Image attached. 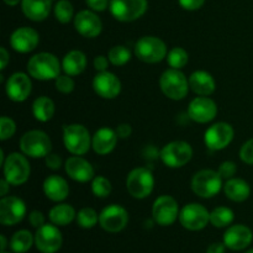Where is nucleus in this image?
<instances>
[{
    "label": "nucleus",
    "instance_id": "obj_1",
    "mask_svg": "<svg viewBox=\"0 0 253 253\" xmlns=\"http://www.w3.org/2000/svg\"><path fill=\"white\" fill-rule=\"evenodd\" d=\"M27 72L35 79L49 81V79H56L59 76L61 66L54 54L41 52L30 58L27 63Z\"/></svg>",
    "mask_w": 253,
    "mask_h": 253
},
{
    "label": "nucleus",
    "instance_id": "obj_2",
    "mask_svg": "<svg viewBox=\"0 0 253 253\" xmlns=\"http://www.w3.org/2000/svg\"><path fill=\"white\" fill-rule=\"evenodd\" d=\"M63 143L67 151L74 156H83L91 146V137L85 126L71 124L63 126Z\"/></svg>",
    "mask_w": 253,
    "mask_h": 253
},
{
    "label": "nucleus",
    "instance_id": "obj_3",
    "mask_svg": "<svg viewBox=\"0 0 253 253\" xmlns=\"http://www.w3.org/2000/svg\"><path fill=\"white\" fill-rule=\"evenodd\" d=\"M160 85L163 94L172 100H182L189 91V81L179 69H167L161 76Z\"/></svg>",
    "mask_w": 253,
    "mask_h": 253
},
{
    "label": "nucleus",
    "instance_id": "obj_4",
    "mask_svg": "<svg viewBox=\"0 0 253 253\" xmlns=\"http://www.w3.org/2000/svg\"><path fill=\"white\" fill-rule=\"evenodd\" d=\"M155 178L148 168H135L126 179V188L136 199H145L153 192Z\"/></svg>",
    "mask_w": 253,
    "mask_h": 253
},
{
    "label": "nucleus",
    "instance_id": "obj_5",
    "mask_svg": "<svg viewBox=\"0 0 253 253\" xmlns=\"http://www.w3.org/2000/svg\"><path fill=\"white\" fill-rule=\"evenodd\" d=\"M222 178L219 172L211 169H203L195 173L192 179L193 192L200 198H212L221 190Z\"/></svg>",
    "mask_w": 253,
    "mask_h": 253
},
{
    "label": "nucleus",
    "instance_id": "obj_6",
    "mask_svg": "<svg viewBox=\"0 0 253 253\" xmlns=\"http://www.w3.org/2000/svg\"><path fill=\"white\" fill-rule=\"evenodd\" d=\"M135 54L146 63H157L167 57V46L158 37L143 36L136 42Z\"/></svg>",
    "mask_w": 253,
    "mask_h": 253
},
{
    "label": "nucleus",
    "instance_id": "obj_7",
    "mask_svg": "<svg viewBox=\"0 0 253 253\" xmlns=\"http://www.w3.org/2000/svg\"><path fill=\"white\" fill-rule=\"evenodd\" d=\"M4 177L11 185H21L27 182L31 173L29 161L21 153H10L2 165Z\"/></svg>",
    "mask_w": 253,
    "mask_h": 253
},
{
    "label": "nucleus",
    "instance_id": "obj_8",
    "mask_svg": "<svg viewBox=\"0 0 253 253\" xmlns=\"http://www.w3.org/2000/svg\"><path fill=\"white\" fill-rule=\"evenodd\" d=\"M20 148L24 155L32 158L46 157L52 148V143L46 132L32 130L25 133L20 140Z\"/></svg>",
    "mask_w": 253,
    "mask_h": 253
},
{
    "label": "nucleus",
    "instance_id": "obj_9",
    "mask_svg": "<svg viewBox=\"0 0 253 253\" xmlns=\"http://www.w3.org/2000/svg\"><path fill=\"white\" fill-rule=\"evenodd\" d=\"M160 156L167 167L180 168L192 160L193 148L185 141H173L162 148Z\"/></svg>",
    "mask_w": 253,
    "mask_h": 253
},
{
    "label": "nucleus",
    "instance_id": "obj_10",
    "mask_svg": "<svg viewBox=\"0 0 253 253\" xmlns=\"http://www.w3.org/2000/svg\"><path fill=\"white\" fill-rule=\"evenodd\" d=\"M147 0H110V11L116 20L131 22L140 19L147 10Z\"/></svg>",
    "mask_w": 253,
    "mask_h": 253
},
{
    "label": "nucleus",
    "instance_id": "obj_11",
    "mask_svg": "<svg viewBox=\"0 0 253 253\" xmlns=\"http://www.w3.org/2000/svg\"><path fill=\"white\" fill-rule=\"evenodd\" d=\"M179 221L184 229L189 231H199L210 222V212L203 205L192 203L185 205L179 212Z\"/></svg>",
    "mask_w": 253,
    "mask_h": 253
},
{
    "label": "nucleus",
    "instance_id": "obj_12",
    "mask_svg": "<svg viewBox=\"0 0 253 253\" xmlns=\"http://www.w3.org/2000/svg\"><path fill=\"white\" fill-rule=\"evenodd\" d=\"M235 131L230 124L217 123L210 126L204 135L205 145L212 151L224 150L234 140Z\"/></svg>",
    "mask_w": 253,
    "mask_h": 253
},
{
    "label": "nucleus",
    "instance_id": "obj_13",
    "mask_svg": "<svg viewBox=\"0 0 253 253\" xmlns=\"http://www.w3.org/2000/svg\"><path fill=\"white\" fill-rule=\"evenodd\" d=\"M179 215V208L174 198L169 195H162L157 198L152 208V216L161 226H169L177 220Z\"/></svg>",
    "mask_w": 253,
    "mask_h": 253
},
{
    "label": "nucleus",
    "instance_id": "obj_14",
    "mask_svg": "<svg viewBox=\"0 0 253 253\" xmlns=\"http://www.w3.org/2000/svg\"><path fill=\"white\" fill-rule=\"evenodd\" d=\"M128 222V214L120 205H109L99 215V224L108 232H120Z\"/></svg>",
    "mask_w": 253,
    "mask_h": 253
},
{
    "label": "nucleus",
    "instance_id": "obj_15",
    "mask_svg": "<svg viewBox=\"0 0 253 253\" xmlns=\"http://www.w3.org/2000/svg\"><path fill=\"white\" fill-rule=\"evenodd\" d=\"M26 215V205L20 198L2 197L0 200V222L5 226L16 225Z\"/></svg>",
    "mask_w": 253,
    "mask_h": 253
},
{
    "label": "nucleus",
    "instance_id": "obj_16",
    "mask_svg": "<svg viewBox=\"0 0 253 253\" xmlns=\"http://www.w3.org/2000/svg\"><path fill=\"white\" fill-rule=\"evenodd\" d=\"M62 234L58 229L53 225H46L37 229L35 235V245L37 250L42 253H56L61 249Z\"/></svg>",
    "mask_w": 253,
    "mask_h": 253
},
{
    "label": "nucleus",
    "instance_id": "obj_17",
    "mask_svg": "<svg viewBox=\"0 0 253 253\" xmlns=\"http://www.w3.org/2000/svg\"><path fill=\"white\" fill-rule=\"evenodd\" d=\"M217 114V106L212 99L208 96H198L193 99L188 108V115L193 121L207 124L214 120Z\"/></svg>",
    "mask_w": 253,
    "mask_h": 253
},
{
    "label": "nucleus",
    "instance_id": "obj_18",
    "mask_svg": "<svg viewBox=\"0 0 253 253\" xmlns=\"http://www.w3.org/2000/svg\"><path fill=\"white\" fill-rule=\"evenodd\" d=\"M93 88L99 96L104 99H114L120 94L121 82L111 72H99L93 81Z\"/></svg>",
    "mask_w": 253,
    "mask_h": 253
},
{
    "label": "nucleus",
    "instance_id": "obj_19",
    "mask_svg": "<svg viewBox=\"0 0 253 253\" xmlns=\"http://www.w3.org/2000/svg\"><path fill=\"white\" fill-rule=\"evenodd\" d=\"M5 89H6L7 96L12 101H17V103L19 101H24L31 94V79H30V77L27 74L17 72V73H14L11 77H9V79L6 81Z\"/></svg>",
    "mask_w": 253,
    "mask_h": 253
},
{
    "label": "nucleus",
    "instance_id": "obj_20",
    "mask_svg": "<svg viewBox=\"0 0 253 253\" xmlns=\"http://www.w3.org/2000/svg\"><path fill=\"white\" fill-rule=\"evenodd\" d=\"M253 234L251 229L245 225H234L224 234V244L231 251H241L251 245Z\"/></svg>",
    "mask_w": 253,
    "mask_h": 253
},
{
    "label": "nucleus",
    "instance_id": "obj_21",
    "mask_svg": "<svg viewBox=\"0 0 253 253\" xmlns=\"http://www.w3.org/2000/svg\"><path fill=\"white\" fill-rule=\"evenodd\" d=\"M74 27L84 37L94 39L99 36L103 30V24L98 15L89 10H82L74 17Z\"/></svg>",
    "mask_w": 253,
    "mask_h": 253
},
{
    "label": "nucleus",
    "instance_id": "obj_22",
    "mask_svg": "<svg viewBox=\"0 0 253 253\" xmlns=\"http://www.w3.org/2000/svg\"><path fill=\"white\" fill-rule=\"evenodd\" d=\"M40 41V36L36 30L31 27H20L12 32L10 37V44L12 48L20 53H27L34 51Z\"/></svg>",
    "mask_w": 253,
    "mask_h": 253
},
{
    "label": "nucleus",
    "instance_id": "obj_23",
    "mask_svg": "<svg viewBox=\"0 0 253 253\" xmlns=\"http://www.w3.org/2000/svg\"><path fill=\"white\" fill-rule=\"evenodd\" d=\"M66 172L76 182L85 183L94 178V168L86 160L81 156H73L66 161Z\"/></svg>",
    "mask_w": 253,
    "mask_h": 253
},
{
    "label": "nucleus",
    "instance_id": "obj_24",
    "mask_svg": "<svg viewBox=\"0 0 253 253\" xmlns=\"http://www.w3.org/2000/svg\"><path fill=\"white\" fill-rule=\"evenodd\" d=\"M118 138L119 136L116 131L109 127H101L94 133L91 138V146L98 155H108L115 148Z\"/></svg>",
    "mask_w": 253,
    "mask_h": 253
},
{
    "label": "nucleus",
    "instance_id": "obj_25",
    "mask_svg": "<svg viewBox=\"0 0 253 253\" xmlns=\"http://www.w3.org/2000/svg\"><path fill=\"white\" fill-rule=\"evenodd\" d=\"M44 195L52 202H62L69 194V185L59 175H49L43 182Z\"/></svg>",
    "mask_w": 253,
    "mask_h": 253
},
{
    "label": "nucleus",
    "instance_id": "obj_26",
    "mask_svg": "<svg viewBox=\"0 0 253 253\" xmlns=\"http://www.w3.org/2000/svg\"><path fill=\"white\" fill-rule=\"evenodd\" d=\"M189 86L198 95L208 96L214 93L216 84L211 74L205 71H197L189 77Z\"/></svg>",
    "mask_w": 253,
    "mask_h": 253
},
{
    "label": "nucleus",
    "instance_id": "obj_27",
    "mask_svg": "<svg viewBox=\"0 0 253 253\" xmlns=\"http://www.w3.org/2000/svg\"><path fill=\"white\" fill-rule=\"evenodd\" d=\"M22 11L32 21H42L49 15L52 0H22Z\"/></svg>",
    "mask_w": 253,
    "mask_h": 253
},
{
    "label": "nucleus",
    "instance_id": "obj_28",
    "mask_svg": "<svg viewBox=\"0 0 253 253\" xmlns=\"http://www.w3.org/2000/svg\"><path fill=\"white\" fill-rule=\"evenodd\" d=\"M224 192L225 195L232 202L242 203L250 198L251 188L249 183L241 178H230L224 184Z\"/></svg>",
    "mask_w": 253,
    "mask_h": 253
},
{
    "label": "nucleus",
    "instance_id": "obj_29",
    "mask_svg": "<svg viewBox=\"0 0 253 253\" xmlns=\"http://www.w3.org/2000/svg\"><path fill=\"white\" fill-rule=\"evenodd\" d=\"M86 67V57L82 51H74L68 52L64 56L63 61H62V68L66 72V74L73 77L78 76L85 69Z\"/></svg>",
    "mask_w": 253,
    "mask_h": 253
},
{
    "label": "nucleus",
    "instance_id": "obj_30",
    "mask_svg": "<svg viewBox=\"0 0 253 253\" xmlns=\"http://www.w3.org/2000/svg\"><path fill=\"white\" fill-rule=\"evenodd\" d=\"M77 217L76 210L69 204H59L49 210V220L57 226H66Z\"/></svg>",
    "mask_w": 253,
    "mask_h": 253
},
{
    "label": "nucleus",
    "instance_id": "obj_31",
    "mask_svg": "<svg viewBox=\"0 0 253 253\" xmlns=\"http://www.w3.org/2000/svg\"><path fill=\"white\" fill-rule=\"evenodd\" d=\"M32 113L36 120L47 123L54 115V103L47 96H40L32 104Z\"/></svg>",
    "mask_w": 253,
    "mask_h": 253
},
{
    "label": "nucleus",
    "instance_id": "obj_32",
    "mask_svg": "<svg viewBox=\"0 0 253 253\" xmlns=\"http://www.w3.org/2000/svg\"><path fill=\"white\" fill-rule=\"evenodd\" d=\"M35 242V237L27 230H20L12 235L10 240V247L15 253H26L31 249L32 244Z\"/></svg>",
    "mask_w": 253,
    "mask_h": 253
},
{
    "label": "nucleus",
    "instance_id": "obj_33",
    "mask_svg": "<svg viewBox=\"0 0 253 253\" xmlns=\"http://www.w3.org/2000/svg\"><path fill=\"white\" fill-rule=\"evenodd\" d=\"M235 215L231 209L226 207H219L210 212V222L215 227H226L234 221Z\"/></svg>",
    "mask_w": 253,
    "mask_h": 253
},
{
    "label": "nucleus",
    "instance_id": "obj_34",
    "mask_svg": "<svg viewBox=\"0 0 253 253\" xmlns=\"http://www.w3.org/2000/svg\"><path fill=\"white\" fill-rule=\"evenodd\" d=\"M99 221V215L91 208H83L77 214V222L83 229H91L95 226Z\"/></svg>",
    "mask_w": 253,
    "mask_h": 253
},
{
    "label": "nucleus",
    "instance_id": "obj_35",
    "mask_svg": "<svg viewBox=\"0 0 253 253\" xmlns=\"http://www.w3.org/2000/svg\"><path fill=\"white\" fill-rule=\"evenodd\" d=\"M188 59H189L188 52L182 47H174L168 52L167 62L174 69H180L185 67V64L188 63Z\"/></svg>",
    "mask_w": 253,
    "mask_h": 253
},
{
    "label": "nucleus",
    "instance_id": "obj_36",
    "mask_svg": "<svg viewBox=\"0 0 253 253\" xmlns=\"http://www.w3.org/2000/svg\"><path fill=\"white\" fill-rule=\"evenodd\" d=\"M109 61L114 66H124L131 59V52L125 46H114L111 47L108 53Z\"/></svg>",
    "mask_w": 253,
    "mask_h": 253
},
{
    "label": "nucleus",
    "instance_id": "obj_37",
    "mask_svg": "<svg viewBox=\"0 0 253 253\" xmlns=\"http://www.w3.org/2000/svg\"><path fill=\"white\" fill-rule=\"evenodd\" d=\"M73 5L68 0H59L54 6V16L61 24H67L73 17Z\"/></svg>",
    "mask_w": 253,
    "mask_h": 253
},
{
    "label": "nucleus",
    "instance_id": "obj_38",
    "mask_svg": "<svg viewBox=\"0 0 253 253\" xmlns=\"http://www.w3.org/2000/svg\"><path fill=\"white\" fill-rule=\"evenodd\" d=\"M91 190L93 194L98 198H106L111 193V183L105 177H95L91 183Z\"/></svg>",
    "mask_w": 253,
    "mask_h": 253
},
{
    "label": "nucleus",
    "instance_id": "obj_39",
    "mask_svg": "<svg viewBox=\"0 0 253 253\" xmlns=\"http://www.w3.org/2000/svg\"><path fill=\"white\" fill-rule=\"evenodd\" d=\"M16 131V125L14 121L6 116H1L0 119V140L6 141L10 137H12Z\"/></svg>",
    "mask_w": 253,
    "mask_h": 253
},
{
    "label": "nucleus",
    "instance_id": "obj_40",
    "mask_svg": "<svg viewBox=\"0 0 253 253\" xmlns=\"http://www.w3.org/2000/svg\"><path fill=\"white\" fill-rule=\"evenodd\" d=\"M56 89L63 94H69L73 91L74 89V81L71 78V76L66 74V76H61L59 74L56 79Z\"/></svg>",
    "mask_w": 253,
    "mask_h": 253
},
{
    "label": "nucleus",
    "instance_id": "obj_41",
    "mask_svg": "<svg viewBox=\"0 0 253 253\" xmlns=\"http://www.w3.org/2000/svg\"><path fill=\"white\" fill-rule=\"evenodd\" d=\"M240 158L242 160V162L253 166V138L242 145L241 150H240Z\"/></svg>",
    "mask_w": 253,
    "mask_h": 253
},
{
    "label": "nucleus",
    "instance_id": "obj_42",
    "mask_svg": "<svg viewBox=\"0 0 253 253\" xmlns=\"http://www.w3.org/2000/svg\"><path fill=\"white\" fill-rule=\"evenodd\" d=\"M237 170V167L236 165H235L234 162H231V161H226V162H222L221 165H220L219 167V174L221 175L222 179H230V178H232L235 175V173H236Z\"/></svg>",
    "mask_w": 253,
    "mask_h": 253
},
{
    "label": "nucleus",
    "instance_id": "obj_43",
    "mask_svg": "<svg viewBox=\"0 0 253 253\" xmlns=\"http://www.w3.org/2000/svg\"><path fill=\"white\" fill-rule=\"evenodd\" d=\"M29 221H30V224L32 225V226L36 227V229H40V227L43 226V225H44L43 214H42L41 211H39V210H34V211L30 212Z\"/></svg>",
    "mask_w": 253,
    "mask_h": 253
},
{
    "label": "nucleus",
    "instance_id": "obj_44",
    "mask_svg": "<svg viewBox=\"0 0 253 253\" xmlns=\"http://www.w3.org/2000/svg\"><path fill=\"white\" fill-rule=\"evenodd\" d=\"M44 160H46L47 167L51 168V169L56 170L61 168L62 160L58 155H56V153H48V155L44 157Z\"/></svg>",
    "mask_w": 253,
    "mask_h": 253
},
{
    "label": "nucleus",
    "instance_id": "obj_45",
    "mask_svg": "<svg viewBox=\"0 0 253 253\" xmlns=\"http://www.w3.org/2000/svg\"><path fill=\"white\" fill-rule=\"evenodd\" d=\"M205 0H179V4L185 10H198L204 5Z\"/></svg>",
    "mask_w": 253,
    "mask_h": 253
},
{
    "label": "nucleus",
    "instance_id": "obj_46",
    "mask_svg": "<svg viewBox=\"0 0 253 253\" xmlns=\"http://www.w3.org/2000/svg\"><path fill=\"white\" fill-rule=\"evenodd\" d=\"M86 5L94 11H104L110 5L109 0H85Z\"/></svg>",
    "mask_w": 253,
    "mask_h": 253
},
{
    "label": "nucleus",
    "instance_id": "obj_47",
    "mask_svg": "<svg viewBox=\"0 0 253 253\" xmlns=\"http://www.w3.org/2000/svg\"><path fill=\"white\" fill-rule=\"evenodd\" d=\"M109 59L105 56H98L94 59V67L98 72H105L109 66Z\"/></svg>",
    "mask_w": 253,
    "mask_h": 253
},
{
    "label": "nucleus",
    "instance_id": "obj_48",
    "mask_svg": "<svg viewBox=\"0 0 253 253\" xmlns=\"http://www.w3.org/2000/svg\"><path fill=\"white\" fill-rule=\"evenodd\" d=\"M116 133H118L119 138H127L132 133V127L128 124H121L116 128Z\"/></svg>",
    "mask_w": 253,
    "mask_h": 253
},
{
    "label": "nucleus",
    "instance_id": "obj_49",
    "mask_svg": "<svg viewBox=\"0 0 253 253\" xmlns=\"http://www.w3.org/2000/svg\"><path fill=\"white\" fill-rule=\"evenodd\" d=\"M225 244H220V242H214L208 247L207 253H225Z\"/></svg>",
    "mask_w": 253,
    "mask_h": 253
},
{
    "label": "nucleus",
    "instance_id": "obj_50",
    "mask_svg": "<svg viewBox=\"0 0 253 253\" xmlns=\"http://www.w3.org/2000/svg\"><path fill=\"white\" fill-rule=\"evenodd\" d=\"M0 62H1V67H0L1 69H5V67L9 63V53L4 47L0 48Z\"/></svg>",
    "mask_w": 253,
    "mask_h": 253
},
{
    "label": "nucleus",
    "instance_id": "obj_51",
    "mask_svg": "<svg viewBox=\"0 0 253 253\" xmlns=\"http://www.w3.org/2000/svg\"><path fill=\"white\" fill-rule=\"evenodd\" d=\"M9 188H10V183L7 182L6 179H1L0 180V195L1 197H5V195L7 194V192H9Z\"/></svg>",
    "mask_w": 253,
    "mask_h": 253
},
{
    "label": "nucleus",
    "instance_id": "obj_52",
    "mask_svg": "<svg viewBox=\"0 0 253 253\" xmlns=\"http://www.w3.org/2000/svg\"><path fill=\"white\" fill-rule=\"evenodd\" d=\"M0 241H1V252L5 251V249H6V237L4 236V235H1L0 236Z\"/></svg>",
    "mask_w": 253,
    "mask_h": 253
},
{
    "label": "nucleus",
    "instance_id": "obj_53",
    "mask_svg": "<svg viewBox=\"0 0 253 253\" xmlns=\"http://www.w3.org/2000/svg\"><path fill=\"white\" fill-rule=\"evenodd\" d=\"M5 4L10 5V6H15V5L19 4L20 1H22V0H4Z\"/></svg>",
    "mask_w": 253,
    "mask_h": 253
},
{
    "label": "nucleus",
    "instance_id": "obj_54",
    "mask_svg": "<svg viewBox=\"0 0 253 253\" xmlns=\"http://www.w3.org/2000/svg\"><path fill=\"white\" fill-rule=\"evenodd\" d=\"M246 253H253V249H252V250H250V251H247Z\"/></svg>",
    "mask_w": 253,
    "mask_h": 253
},
{
    "label": "nucleus",
    "instance_id": "obj_55",
    "mask_svg": "<svg viewBox=\"0 0 253 253\" xmlns=\"http://www.w3.org/2000/svg\"><path fill=\"white\" fill-rule=\"evenodd\" d=\"M1 253H7V252H5V251H2V252H1Z\"/></svg>",
    "mask_w": 253,
    "mask_h": 253
}]
</instances>
